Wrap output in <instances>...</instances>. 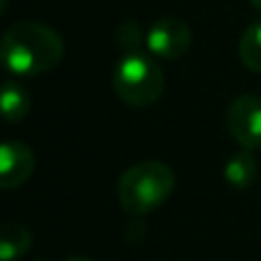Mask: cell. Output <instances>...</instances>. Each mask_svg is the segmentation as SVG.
<instances>
[{
  "mask_svg": "<svg viewBox=\"0 0 261 261\" xmlns=\"http://www.w3.org/2000/svg\"><path fill=\"white\" fill-rule=\"evenodd\" d=\"M64 55L58 30L37 21H18L0 37V64L9 73L35 78L53 71Z\"/></svg>",
  "mask_w": 261,
  "mask_h": 261,
  "instance_id": "6da1fadb",
  "label": "cell"
},
{
  "mask_svg": "<svg viewBox=\"0 0 261 261\" xmlns=\"http://www.w3.org/2000/svg\"><path fill=\"white\" fill-rule=\"evenodd\" d=\"M176 176L170 165L161 161H142L130 165L117 181V199L124 211L133 216H147V213L161 208L172 195Z\"/></svg>",
  "mask_w": 261,
  "mask_h": 261,
  "instance_id": "7a4b0ae2",
  "label": "cell"
},
{
  "mask_svg": "<svg viewBox=\"0 0 261 261\" xmlns=\"http://www.w3.org/2000/svg\"><path fill=\"white\" fill-rule=\"evenodd\" d=\"M115 94L133 108H149L163 96L165 76L151 53H124L113 71Z\"/></svg>",
  "mask_w": 261,
  "mask_h": 261,
  "instance_id": "3957f363",
  "label": "cell"
},
{
  "mask_svg": "<svg viewBox=\"0 0 261 261\" xmlns=\"http://www.w3.org/2000/svg\"><path fill=\"white\" fill-rule=\"evenodd\" d=\"M227 128L241 149H261V96L241 94L227 110Z\"/></svg>",
  "mask_w": 261,
  "mask_h": 261,
  "instance_id": "277c9868",
  "label": "cell"
},
{
  "mask_svg": "<svg viewBox=\"0 0 261 261\" xmlns=\"http://www.w3.org/2000/svg\"><path fill=\"white\" fill-rule=\"evenodd\" d=\"M193 35L186 21L176 16H161L147 30V50L161 60H179L190 50Z\"/></svg>",
  "mask_w": 261,
  "mask_h": 261,
  "instance_id": "5b68a950",
  "label": "cell"
},
{
  "mask_svg": "<svg viewBox=\"0 0 261 261\" xmlns=\"http://www.w3.org/2000/svg\"><path fill=\"white\" fill-rule=\"evenodd\" d=\"M35 170V153L18 140L0 142V190H14L30 179Z\"/></svg>",
  "mask_w": 261,
  "mask_h": 261,
  "instance_id": "8992f818",
  "label": "cell"
},
{
  "mask_svg": "<svg viewBox=\"0 0 261 261\" xmlns=\"http://www.w3.org/2000/svg\"><path fill=\"white\" fill-rule=\"evenodd\" d=\"M30 94L28 90L16 81H9L0 85V117L9 124L23 122L30 113Z\"/></svg>",
  "mask_w": 261,
  "mask_h": 261,
  "instance_id": "52a82bcc",
  "label": "cell"
},
{
  "mask_svg": "<svg viewBox=\"0 0 261 261\" xmlns=\"http://www.w3.org/2000/svg\"><path fill=\"white\" fill-rule=\"evenodd\" d=\"M259 176V163L250 149H241L225 163V181L236 190H248Z\"/></svg>",
  "mask_w": 261,
  "mask_h": 261,
  "instance_id": "ba28073f",
  "label": "cell"
},
{
  "mask_svg": "<svg viewBox=\"0 0 261 261\" xmlns=\"http://www.w3.org/2000/svg\"><path fill=\"white\" fill-rule=\"evenodd\" d=\"M32 245V231L18 222L0 225V261H18Z\"/></svg>",
  "mask_w": 261,
  "mask_h": 261,
  "instance_id": "9c48e42d",
  "label": "cell"
},
{
  "mask_svg": "<svg viewBox=\"0 0 261 261\" xmlns=\"http://www.w3.org/2000/svg\"><path fill=\"white\" fill-rule=\"evenodd\" d=\"M239 58L245 69L261 73V21L245 28L239 39Z\"/></svg>",
  "mask_w": 261,
  "mask_h": 261,
  "instance_id": "30bf717a",
  "label": "cell"
},
{
  "mask_svg": "<svg viewBox=\"0 0 261 261\" xmlns=\"http://www.w3.org/2000/svg\"><path fill=\"white\" fill-rule=\"evenodd\" d=\"M117 44L124 48V53L142 50V46H147V32L142 30L140 23L126 21L124 25H119V30H117Z\"/></svg>",
  "mask_w": 261,
  "mask_h": 261,
  "instance_id": "8fae6325",
  "label": "cell"
},
{
  "mask_svg": "<svg viewBox=\"0 0 261 261\" xmlns=\"http://www.w3.org/2000/svg\"><path fill=\"white\" fill-rule=\"evenodd\" d=\"M7 3H9V0H0V16H3L5 9H7Z\"/></svg>",
  "mask_w": 261,
  "mask_h": 261,
  "instance_id": "7c38bea8",
  "label": "cell"
},
{
  "mask_svg": "<svg viewBox=\"0 0 261 261\" xmlns=\"http://www.w3.org/2000/svg\"><path fill=\"white\" fill-rule=\"evenodd\" d=\"M67 261H94V259H87V257H73V259H67Z\"/></svg>",
  "mask_w": 261,
  "mask_h": 261,
  "instance_id": "4fadbf2b",
  "label": "cell"
},
{
  "mask_svg": "<svg viewBox=\"0 0 261 261\" xmlns=\"http://www.w3.org/2000/svg\"><path fill=\"white\" fill-rule=\"evenodd\" d=\"M250 3H252V5H254V7H257V9H259V12H261V0H250Z\"/></svg>",
  "mask_w": 261,
  "mask_h": 261,
  "instance_id": "5bb4252c",
  "label": "cell"
}]
</instances>
